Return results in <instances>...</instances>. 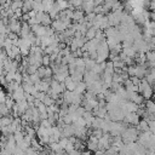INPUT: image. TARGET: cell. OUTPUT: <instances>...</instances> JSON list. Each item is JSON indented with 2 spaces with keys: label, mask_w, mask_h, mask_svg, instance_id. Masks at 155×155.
<instances>
[{
  "label": "cell",
  "mask_w": 155,
  "mask_h": 155,
  "mask_svg": "<svg viewBox=\"0 0 155 155\" xmlns=\"http://www.w3.org/2000/svg\"><path fill=\"white\" fill-rule=\"evenodd\" d=\"M12 117L6 115V116H1V127H5V126H10L11 122H12Z\"/></svg>",
  "instance_id": "9"
},
{
  "label": "cell",
  "mask_w": 155,
  "mask_h": 155,
  "mask_svg": "<svg viewBox=\"0 0 155 155\" xmlns=\"http://www.w3.org/2000/svg\"><path fill=\"white\" fill-rule=\"evenodd\" d=\"M121 138L124 140V143H132L134 142L137 138H138V132L136 128H132V127H128V128H125L124 132L121 133Z\"/></svg>",
  "instance_id": "1"
},
{
  "label": "cell",
  "mask_w": 155,
  "mask_h": 155,
  "mask_svg": "<svg viewBox=\"0 0 155 155\" xmlns=\"http://www.w3.org/2000/svg\"><path fill=\"white\" fill-rule=\"evenodd\" d=\"M86 88H87L86 82L80 81V82H76V88H75V92H78L79 94H81V93H84V92L86 91Z\"/></svg>",
  "instance_id": "7"
},
{
  "label": "cell",
  "mask_w": 155,
  "mask_h": 155,
  "mask_svg": "<svg viewBox=\"0 0 155 155\" xmlns=\"http://www.w3.org/2000/svg\"><path fill=\"white\" fill-rule=\"evenodd\" d=\"M138 126H139L138 128H139L142 132H148V131H149V122L145 121V120H144V121H140V122L138 124Z\"/></svg>",
  "instance_id": "10"
},
{
  "label": "cell",
  "mask_w": 155,
  "mask_h": 155,
  "mask_svg": "<svg viewBox=\"0 0 155 155\" xmlns=\"http://www.w3.org/2000/svg\"><path fill=\"white\" fill-rule=\"evenodd\" d=\"M97 31H98V29H97L96 27L92 25V27H90V28L87 29V31H86V34H85V38H86L87 40H92V39L96 38Z\"/></svg>",
  "instance_id": "6"
},
{
  "label": "cell",
  "mask_w": 155,
  "mask_h": 155,
  "mask_svg": "<svg viewBox=\"0 0 155 155\" xmlns=\"http://www.w3.org/2000/svg\"><path fill=\"white\" fill-rule=\"evenodd\" d=\"M73 19L74 21H76L78 23H81V22H84V13L81 12V11H74V13H73Z\"/></svg>",
  "instance_id": "8"
},
{
  "label": "cell",
  "mask_w": 155,
  "mask_h": 155,
  "mask_svg": "<svg viewBox=\"0 0 155 155\" xmlns=\"http://www.w3.org/2000/svg\"><path fill=\"white\" fill-rule=\"evenodd\" d=\"M124 121L126 124H130V125H138L139 124V115L136 111L134 113H126Z\"/></svg>",
  "instance_id": "2"
},
{
  "label": "cell",
  "mask_w": 155,
  "mask_h": 155,
  "mask_svg": "<svg viewBox=\"0 0 155 155\" xmlns=\"http://www.w3.org/2000/svg\"><path fill=\"white\" fill-rule=\"evenodd\" d=\"M87 149L90 151H96L98 149V138L94 136H90L88 140H87Z\"/></svg>",
  "instance_id": "5"
},
{
  "label": "cell",
  "mask_w": 155,
  "mask_h": 155,
  "mask_svg": "<svg viewBox=\"0 0 155 155\" xmlns=\"http://www.w3.org/2000/svg\"><path fill=\"white\" fill-rule=\"evenodd\" d=\"M6 94H5V92L4 91H0V103H5L6 102Z\"/></svg>",
  "instance_id": "14"
},
{
  "label": "cell",
  "mask_w": 155,
  "mask_h": 155,
  "mask_svg": "<svg viewBox=\"0 0 155 155\" xmlns=\"http://www.w3.org/2000/svg\"><path fill=\"white\" fill-rule=\"evenodd\" d=\"M25 155H39L36 150H34L31 147H29L28 149H25Z\"/></svg>",
  "instance_id": "13"
},
{
  "label": "cell",
  "mask_w": 155,
  "mask_h": 155,
  "mask_svg": "<svg viewBox=\"0 0 155 155\" xmlns=\"http://www.w3.org/2000/svg\"><path fill=\"white\" fill-rule=\"evenodd\" d=\"M46 30H47V27H46V25H42V24L31 25V31H33L36 36H39V38L46 35Z\"/></svg>",
  "instance_id": "4"
},
{
  "label": "cell",
  "mask_w": 155,
  "mask_h": 155,
  "mask_svg": "<svg viewBox=\"0 0 155 155\" xmlns=\"http://www.w3.org/2000/svg\"><path fill=\"white\" fill-rule=\"evenodd\" d=\"M10 114V109L6 107L5 103H0V115L1 116H6Z\"/></svg>",
  "instance_id": "11"
},
{
  "label": "cell",
  "mask_w": 155,
  "mask_h": 155,
  "mask_svg": "<svg viewBox=\"0 0 155 155\" xmlns=\"http://www.w3.org/2000/svg\"><path fill=\"white\" fill-rule=\"evenodd\" d=\"M50 63H51V58H50V56H48V54L44 56V57H42V65H44V67H48Z\"/></svg>",
  "instance_id": "12"
},
{
  "label": "cell",
  "mask_w": 155,
  "mask_h": 155,
  "mask_svg": "<svg viewBox=\"0 0 155 155\" xmlns=\"http://www.w3.org/2000/svg\"><path fill=\"white\" fill-rule=\"evenodd\" d=\"M81 150H78V149H74V150H71V151H69L68 153V155H81Z\"/></svg>",
  "instance_id": "15"
},
{
  "label": "cell",
  "mask_w": 155,
  "mask_h": 155,
  "mask_svg": "<svg viewBox=\"0 0 155 155\" xmlns=\"http://www.w3.org/2000/svg\"><path fill=\"white\" fill-rule=\"evenodd\" d=\"M12 98L15 99V102H21L23 99H25V92L23 90V86H18L13 92H12Z\"/></svg>",
  "instance_id": "3"
}]
</instances>
